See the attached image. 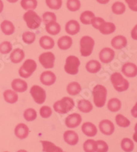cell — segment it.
<instances>
[{"label":"cell","instance_id":"obj_45","mask_svg":"<svg viewBox=\"0 0 137 152\" xmlns=\"http://www.w3.org/2000/svg\"><path fill=\"white\" fill-rule=\"evenodd\" d=\"M43 20L45 25L52 22H56V16L54 12H46L43 15Z\"/></svg>","mask_w":137,"mask_h":152},{"label":"cell","instance_id":"obj_46","mask_svg":"<svg viewBox=\"0 0 137 152\" xmlns=\"http://www.w3.org/2000/svg\"><path fill=\"white\" fill-rule=\"evenodd\" d=\"M39 113H40V115L42 118L47 119L52 116V109L48 106H43L40 109Z\"/></svg>","mask_w":137,"mask_h":152},{"label":"cell","instance_id":"obj_30","mask_svg":"<svg viewBox=\"0 0 137 152\" xmlns=\"http://www.w3.org/2000/svg\"><path fill=\"white\" fill-rule=\"evenodd\" d=\"M107 108L110 111L113 113L119 111L121 108V102L117 98H111L108 100Z\"/></svg>","mask_w":137,"mask_h":152},{"label":"cell","instance_id":"obj_8","mask_svg":"<svg viewBox=\"0 0 137 152\" xmlns=\"http://www.w3.org/2000/svg\"><path fill=\"white\" fill-rule=\"evenodd\" d=\"M30 93L34 102L38 104H41L45 102L46 96H47L46 91L39 85H33L30 89Z\"/></svg>","mask_w":137,"mask_h":152},{"label":"cell","instance_id":"obj_28","mask_svg":"<svg viewBox=\"0 0 137 152\" xmlns=\"http://www.w3.org/2000/svg\"><path fill=\"white\" fill-rule=\"evenodd\" d=\"M1 29L5 35L10 36L15 32V28L12 22L10 20H5L1 23Z\"/></svg>","mask_w":137,"mask_h":152},{"label":"cell","instance_id":"obj_49","mask_svg":"<svg viewBox=\"0 0 137 152\" xmlns=\"http://www.w3.org/2000/svg\"><path fill=\"white\" fill-rule=\"evenodd\" d=\"M131 37L134 40H137V25H136L134 28L132 29L131 31Z\"/></svg>","mask_w":137,"mask_h":152},{"label":"cell","instance_id":"obj_13","mask_svg":"<svg viewBox=\"0 0 137 152\" xmlns=\"http://www.w3.org/2000/svg\"><path fill=\"white\" fill-rule=\"evenodd\" d=\"M40 80L42 84L46 86H51L55 83L56 76L52 71H44L40 76Z\"/></svg>","mask_w":137,"mask_h":152},{"label":"cell","instance_id":"obj_31","mask_svg":"<svg viewBox=\"0 0 137 152\" xmlns=\"http://www.w3.org/2000/svg\"><path fill=\"white\" fill-rule=\"evenodd\" d=\"M99 30L101 34H104V35H109V34H113L116 30V26L113 23L105 22L101 25Z\"/></svg>","mask_w":137,"mask_h":152},{"label":"cell","instance_id":"obj_3","mask_svg":"<svg viewBox=\"0 0 137 152\" xmlns=\"http://www.w3.org/2000/svg\"><path fill=\"white\" fill-rule=\"evenodd\" d=\"M110 81L114 88L118 92H123L127 90L130 83L127 80L124 79L119 72H115L110 76Z\"/></svg>","mask_w":137,"mask_h":152},{"label":"cell","instance_id":"obj_25","mask_svg":"<svg viewBox=\"0 0 137 152\" xmlns=\"http://www.w3.org/2000/svg\"><path fill=\"white\" fill-rule=\"evenodd\" d=\"M101 68V65L100 62L92 59V60L89 61L86 64V69L88 72L92 74H96L98 72Z\"/></svg>","mask_w":137,"mask_h":152},{"label":"cell","instance_id":"obj_35","mask_svg":"<svg viewBox=\"0 0 137 152\" xmlns=\"http://www.w3.org/2000/svg\"><path fill=\"white\" fill-rule=\"evenodd\" d=\"M115 121L119 127L127 128L130 125V121L121 114H118L115 117Z\"/></svg>","mask_w":137,"mask_h":152},{"label":"cell","instance_id":"obj_19","mask_svg":"<svg viewBox=\"0 0 137 152\" xmlns=\"http://www.w3.org/2000/svg\"><path fill=\"white\" fill-rule=\"evenodd\" d=\"M11 87L15 92L23 93L27 89V83L22 79H15L12 81Z\"/></svg>","mask_w":137,"mask_h":152},{"label":"cell","instance_id":"obj_41","mask_svg":"<svg viewBox=\"0 0 137 152\" xmlns=\"http://www.w3.org/2000/svg\"><path fill=\"white\" fill-rule=\"evenodd\" d=\"M23 41L27 45H31L35 41L36 34L33 32L25 31L22 35Z\"/></svg>","mask_w":137,"mask_h":152},{"label":"cell","instance_id":"obj_12","mask_svg":"<svg viewBox=\"0 0 137 152\" xmlns=\"http://www.w3.org/2000/svg\"><path fill=\"white\" fill-rule=\"evenodd\" d=\"M115 56L114 50L110 48H104L99 52V57L100 61L104 64H108L112 61Z\"/></svg>","mask_w":137,"mask_h":152},{"label":"cell","instance_id":"obj_26","mask_svg":"<svg viewBox=\"0 0 137 152\" xmlns=\"http://www.w3.org/2000/svg\"><path fill=\"white\" fill-rule=\"evenodd\" d=\"M39 44L43 49H52L54 47L55 42L54 39L51 37L44 36L39 40Z\"/></svg>","mask_w":137,"mask_h":152},{"label":"cell","instance_id":"obj_4","mask_svg":"<svg viewBox=\"0 0 137 152\" xmlns=\"http://www.w3.org/2000/svg\"><path fill=\"white\" fill-rule=\"evenodd\" d=\"M37 68V64L36 61L31 59H27L25 60L23 65L19 70V75L21 77L27 79L31 77Z\"/></svg>","mask_w":137,"mask_h":152},{"label":"cell","instance_id":"obj_18","mask_svg":"<svg viewBox=\"0 0 137 152\" xmlns=\"http://www.w3.org/2000/svg\"><path fill=\"white\" fill-rule=\"evenodd\" d=\"M80 30V23L76 20H71L66 23L65 31L69 35L74 36Z\"/></svg>","mask_w":137,"mask_h":152},{"label":"cell","instance_id":"obj_51","mask_svg":"<svg viewBox=\"0 0 137 152\" xmlns=\"http://www.w3.org/2000/svg\"><path fill=\"white\" fill-rule=\"evenodd\" d=\"M96 1L101 4H106L108 3L110 0H96Z\"/></svg>","mask_w":137,"mask_h":152},{"label":"cell","instance_id":"obj_58","mask_svg":"<svg viewBox=\"0 0 137 152\" xmlns=\"http://www.w3.org/2000/svg\"><path fill=\"white\" fill-rule=\"evenodd\" d=\"M64 152H65V151H64Z\"/></svg>","mask_w":137,"mask_h":152},{"label":"cell","instance_id":"obj_39","mask_svg":"<svg viewBox=\"0 0 137 152\" xmlns=\"http://www.w3.org/2000/svg\"><path fill=\"white\" fill-rule=\"evenodd\" d=\"M112 11L114 14L118 15H123L125 11V6L124 3L117 1L114 3L112 6Z\"/></svg>","mask_w":137,"mask_h":152},{"label":"cell","instance_id":"obj_47","mask_svg":"<svg viewBox=\"0 0 137 152\" xmlns=\"http://www.w3.org/2000/svg\"><path fill=\"white\" fill-rule=\"evenodd\" d=\"M104 23H105V20H104L102 18L95 17L92 20L91 24L95 29H99L100 28L101 25L103 24Z\"/></svg>","mask_w":137,"mask_h":152},{"label":"cell","instance_id":"obj_38","mask_svg":"<svg viewBox=\"0 0 137 152\" xmlns=\"http://www.w3.org/2000/svg\"><path fill=\"white\" fill-rule=\"evenodd\" d=\"M83 149L85 152H96V141L93 139H88L84 142Z\"/></svg>","mask_w":137,"mask_h":152},{"label":"cell","instance_id":"obj_29","mask_svg":"<svg viewBox=\"0 0 137 152\" xmlns=\"http://www.w3.org/2000/svg\"><path fill=\"white\" fill-rule=\"evenodd\" d=\"M81 91H82V87H81L80 83L78 82H71L67 86V93L71 96L78 95L80 93Z\"/></svg>","mask_w":137,"mask_h":152},{"label":"cell","instance_id":"obj_22","mask_svg":"<svg viewBox=\"0 0 137 152\" xmlns=\"http://www.w3.org/2000/svg\"><path fill=\"white\" fill-rule=\"evenodd\" d=\"M73 44V40L71 37L64 36L60 37L58 40V47L61 50H67L71 48Z\"/></svg>","mask_w":137,"mask_h":152},{"label":"cell","instance_id":"obj_15","mask_svg":"<svg viewBox=\"0 0 137 152\" xmlns=\"http://www.w3.org/2000/svg\"><path fill=\"white\" fill-rule=\"evenodd\" d=\"M63 139L64 142L69 145L74 146L77 145L79 142V136L75 131L67 130L64 132Z\"/></svg>","mask_w":137,"mask_h":152},{"label":"cell","instance_id":"obj_57","mask_svg":"<svg viewBox=\"0 0 137 152\" xmlns=\"http://www.w3.org/2000/svg\"><path fill=\"white\" fill-rule=\"evenodd\" d=\"M4 152H9V151H4Z\"/></svg>","mask_w":137,"mask_h":152},{"label":"cell","instance_id":"obj_24","mask_svg":"<svg viewBox=\"0 0 137 152\" xmlns=\"http://www.w3.org/2000/svg\"><path fill=\"white\" fill-rule=\"evenodd\" d=\"M78 109L80 111L84 113H89L93 109V106L89 100L83 99V100L78 101Z\"/></svg>","mask_w":137,"mask_h":152},{"label":"cell","instance_id":"obj_23","mask_svg":"<svg viewBox=\"0 0 137 152\" xmlns=\"http://www.w3.org/2000/svg\"><path fill=\"white\" fill-rule=\"evenodd\" d=\"M25 58V53L24 50L20 49H15L11 53L10 59L11 62L14 64H19Z\"/></svg>","mask_w":137,"mask_h":152},{"label":"cell","instance_id":"obj_9","mask_svg":"<svg viewBox=\"0 0 137 152\" xmlns=\"http://www.w3.org/2000/svg\"><path fill=\"white\" fill-rule=\"evenodd\" d=\"M55 55L52 52H45L40 55L39 57V61L43 66V68L46 69L53 68L54 66Z\"/></svg>","mask_w":137,"mask_h":152},{"label":"cell","instance_id":"obj_50","mask_svg":"<svg viewBox=\"0 0 137 152\" xmlns=\"http://www.w3.org/2000/svg\"><path fill=\"white\" fill-rule=\"evenodd\" d=\"M131 115L134 118H137V102L131 109Z\"/></svg>","mask_w":137,"mask_h":152},{"label":"cell","instance_id":"obj_7","mask_svg":"<svg viewBox=\"0 0 137 152\" xmlns=\"http://www.w3.org/2000/svg\"><path fill=\"white\" fill-rule=\"evenodd\" d=\"M80 66V61L78 57L70 55L66 59L64 71L69 75H76L79 72V67Z\"/></svg>","mask_w":137,"mask_h":152},{"label":"cell","instance_id":"obj_21","mask_svg":"<svg viewBox=\"0 0 137 152\" xmlns=\"http://www.w3.org/2000/svg\"><path fill=\"white\" fill-rule=\"evenodd\" d=\"M43 152H64L61 147L56 146L52 142L48 140H41Z\"/></svg>","mask_w":137,"mask_h":152},{"label":"cell","instance_id":"obj_20","mask_svg":"<svg viewBox=\"0 0 137 152\" xmlns=\"http://www.w3.org/2000/svg\"><path fill=\"white\" fill-rule=\"evenodd\" d=\"M127 44V39L124 36H117L111 40V45L114 49L120 50L126 47Z\"/></svg>","mask_w":137,"mask_h":152},{"label":"cell","instance_id":"obj_1","mask_svg":"<svg viewBox=\"0 0 137 152\" xmlns=\"http://www.w3.org/2000/svg\"><path fill=\"white\" fill-rule=\"evenodd\" d=\"M93 102L97 108H102L106 104L107 98V89L104 85H97L94 87L92 91Z\"/></svg>","mask_w":137,"mask_h":152},{"label":"cell","instance_id":"obj_52","mask_svg":"<svg viewBox=\"0 0 137 152\" xmlns=\"http://www.w3.org/2000/svg\"><path fill=\"white\" fill-rule=\"evenodd\" d=\"M4 9V3L1 0H0V13H1Z\"/></svg>","mask_w":137,"mask_h":152},{"label":"cell","instance_id":"obj_16","mask_svg":"<svg viewBox=\"0 0 137 152\" xmlns=\"http://www.w3.org/2000/svg\"><path fill=\"white\" fill-rule=\"evenodd\" d=\"M121 72L127 77H135L137 76V66L133 63L127 62L122 66Z\"/></svg>","mask_w":137,"mask_h":152},{"label":"cell","instance_id":"obj_42","mask_svg":"<svg viewBox=\"0 0 137 152\" xmlns=\"http://www.w3.org/2000/svg\"><path fill=\"white\" fill-rule=\"evenodd\" d=\"M108 145L103 140H96V152H108Z\"/></svg>","mask_w":137,"mask_h":152},{"label":"cell","instance_id":"obj_11","mask_svg":"<svg viewBox=\"0 0 137 152\" xmlns=\"http://www.w3.org/2000/svg\"><path fill=\"white\" fill-rule=\"evenodd\" d=\"M82 121V116L77 113L69 115L65 118V125L69 128H76L80 125Z\"/></svg>","mask_w":137,"mask_h":152},{"label":"cell","instance_id":"obj_10","mask_svg":"<svg viewBox=\"0 0 137 152\" xmlns=\"http://www.w3.org/2000/svg\"><path fill=\"white\" fill-rule=\"evenodd\" d=\"M99 131L106 136L112 135L115 132V125L109 119H103L99 123Z\"/></svg>","mask_w":137,"mask_h":152},{"label":"cell","instance_id":"obj_33","mask_svg":"<svg viewBox=\"0 0 137 152\" xmlns=\"http://www.w3.org/2000/svg\"><path fill=\"white\" fill-rule=\"evenodd\" d=\"M95 18V15L93 12L89 10H87L83 12L80 15V21L84 25L91 24L92 20Z\"/></svg>","mask_w":137,"mask_h":152},{"label":"cell","instance_id":"obj_32","mask_svg":"<svg viewBox=\"0 0 137 152\" xmlns=\"http://www.w3.org/2000/svg\"><path fill=\"white\" fill-rule=\"evenodd\" d=\"M45 30L51 35L56 36L60 33L61 27L56 22H52L45 25Z\"/></svg>","mask_w":137,"mask_h":152},{"label":"cell","instance_id":"obj_2","mask_svg":"<svg viewBox=\"0 0 137 152\" xmlns=\"http://www.w3.org/2000/svg\"><path fill=\"white\" fill-rule=\"evenodd\" d=\"M75 107V102L71 98L64 97L54 104L53 108L58 113L64 115L68 113Z\"/></svg>","mask_w":137,"mask_h":152},{"label":"cell","instance_id":"obj_14","mask_svg":"<svg viewBox=\"0 0 137 152\" xmlns=\"http://www.w3.org/2000/svg\"><path fill=\"white\" fill-rule=\"evenodd\" d=\"M30 129L26 124L24 123L18 124L15 128V134L18 139L24 140L28 137Z\"/></svg>","mask_w":137,"mask_h":152},{"label":"cell","instance_id":"obj_44","mask_svg":"<svg viewBox=\"0 0 137 152\" xmlns=\"http://www.w3.org/2000/svg\"><path fill=\"white\" fill-rule=\"evenodd\" d=\"M45 3L49 8L52 10H59L62 7V0H45Z\"/></svg>","mask_w":137,"mask_h":152},{"label":"cell","instance_id":"obj_37","mask_svg":"<svg viewBox=\"0 0 137 152\" xmlns=\"http://www.w3.org/2000/svg\"><path fill=\"white\" fill-rule=\"evenodd\" d=\"M21 6L25 10H32L37 7V0H21Z\"/></svg>","mask_w":137,"mask_h":152},{"label":"cell","instance_id":"obj_34","mask_svg":"<svg viewBox=\"0 0 137 152\" xmlns=\"http://www.w3.org/2000/svg\"><path fill=\"white\" fill-rule=\"evenodd\" d=\"M121 147L125 152H131L134 148V142L128 138H124L121 142Z\"/></svg>","mask_w":137,"mask_h":152},{"label":"cell","instance_id":"obj_6","mask_svg":"<svg viewBox=\"0 0 137 152\" xmlns=\"http://www.w3.org/2000/svg\"><path fill=\"white\" fill-rule=\"evenodd\" d=\"M80 45L81 55L82 57H89L93 50L95 40L90 36H83L80 41Z\"/></svg>","mask_w":137,"mask_h":152},{"label":"cell","instance_id":"obj_27","mask_svg":"<svg viewBox=\"0 0 137 152\" xmlns=\"http://www.w3.org/2000/svg\"><path fill=\"white\" fill-rule=\"evenodd\" d=\"M4 98L8 104H15L18 101L19 96L17 92L11 89H7L4 92Z\"/></svg>","mask_w":137,"mask_h":152},{"label":"cell","instance_id":"obj_55","mask_svg":"<svg viewBox=\"0 0 137 152\" xmlns=\"http://www.w3.org/2000/svg\"><path fill=\"white\" fill-rule=\"evenodd\" d=\"M17 152H27L26 150H25V149H20V150L17 151Z\"/></svg>","mask_w":137,"mask_h":152},{"label":"cell","instance_id":"obj_5","mask_svg":"<svg viewBox=\"0 0 137 152\" xmlns=\"http://www.w3.org/2000/svg\"><path fill=\"white\" fill-rule=\"evenodd\" d=\"M24 20L26 23L27 26L31 29L39 28L41 25V18L33 10L27 11L24 15Z\"/></svg>","mask_w":137,"mask_h":152},{"label":"cell","instance_id":"obj_36","mask_svg":"<svg viewBox=\"0 0 137 152\" xmlns=\"http://www.w3.org/2000/svg\"><path fill=\"white\" fill-rule=\"evenodd\" d=\"M24 117L27 121H33L37 118V112L35 109L29 108L25 110L24 113Z\"/></svg>","mask_w":137,"mask_h":152},{"label":"cell","instance_id":"obj_17","mask_svg":"<svg viewBox=\"0 0 137 152\" xmlns=\"http://www.w3.org/2000/svg\"><path fill=\"white\" fill-rule=\"evenodd\" d=\"M82 131L84 134L89 137H94L97 134L96 126L91 122H84L82 126Z\"/></svg>","mask_w":137,"mask_h":152},{"label":"cell","instance_id":"obj_56","mask_svg":"<svg viewBox=\"0 0 137 152\" xmlns=\"http://www.w3.org/2000/svg\"><path fill=\"white\" fill-rule=\"evenodd\" d=\"M134 130H135V132H137V123L136 124L135 126H134Z\"/></svg>","mask_w":137,"mask_h":152},{"label":"cell","instance_id":"obj_54","mask_svg":"<svg viewBox=\"0 0 137 152\" xmlns=\"http://www.w3.org/2000/svg\"><path fill=\"white\" fill-rule=\"evenodd\" d=\"M8 2H10V3H15V2H17L18 0H7Z\"/></svg>","mask_w":137,"mask_h":152},{"label":"cell","instance_id":"obj_53","mask_svg":"<svg viewBox=\"0 0 137 152\" xmlns=\"http://www.w3.org/2000/svg\"><path fill=\"white\" fill-rule=\"evenodd\" d=\"M132 138H133V140H134V141L137 142V132H134V134H133V137H132Z\"/></svg>","mask_w":137,"mask_h":152},{"label":"cell","instance_id":"obj_48","mask_svg":"<svg viewBox=\"0 0 137 152\" xmlns=\"http://www.w3.org/2000/svg\"><path fill=\"white\" fill-rule=\"evenodd\" d=\"M131 10L137 12V0H125Z\"/></svg>","mask_w":137,"mask_h":152},{"label":"cell","instance_id":"obj_40","mask_svg":"<svg viewBox=\"0 0 137 152\" xmlns=\"http://www.w3.org/2000/svg\"><path fill=\"white\" fill-rule=\"evenodd\" d=\"M67 7L71 12H76L80 10L81 3L80 0H67Z\"/></svg>","mask_w":137,"mask_h":152},{"label":"cell","instance_id":"obj_43","mask_svg":"<svg viewBox=\"0 0 137 152\" xmlns=\"http://www.w3.org/2000/svg\"><path fill=\"white\" fill-rule=\"evenodd\" d=\"M13 49V45L8 41H4V42L0 44V53L3 55L8 54Z\"/></svg>","mask_w":137,"mask_h":152}]
</instances>
